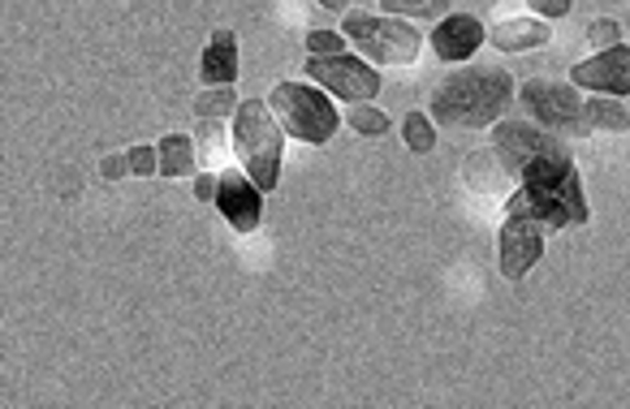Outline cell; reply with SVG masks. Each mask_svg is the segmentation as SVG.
<instances>
[{
	"mask_svg": "<svg viewBox=\"0 0 630 409\" xmlns=\"http://www.w3.org/2000/svg\"><path fill=\"white\" fill-rule=\"evenodd\" d=\"M544 233H548V224L535 215V207L526 203L523 190H514L510 207H506V220H501V233H497V258H501L506 280H523L526 272L540 263Z\"/></svg>",
	"mask_w": 630,
	"mask_h": 409,
	"instance_id": "cell-6",
	"label": "cell"
},
{
	"mask_svg": "<svg viewBox=\"0 0 630 409\" xmlns=\"http://www.w3.org/2000/svg\"><path fill=\"white\" fill-rule=\"evenodd\" d=\"M126 159H130V177H152V173H160V152H152L148 143H143V147H130Z\"/></svg>",
	"mask_w": 630,
	"mask_h": 409,
	"instance_id": "cell-23",
	"label": "cell"
},
{
	"mask_svg": "<svg viewBox=\"0 0 630 409\" xmlns=\"http://www.w3.org/2000/svg\"><path fill=\"white\" fill-rule=\"evenodd\" d=\"M216 211L238 229V233H256L263 220V190L251 181L247 168H220L216 177Z\"/></svg>",
	"mask_w": 630,
	"mask_h": 409,
	"instance_id": "cell-9",
	"label": "cell"
},
{
	"mask_svg": "<svg viewBox=\"0 0 630 409\" xmlns=\"http://www.w3.org/2000/svg\"><path fill=\"white\" fill-rule=\"evenodd\" d=\"M303 74H312L315 87L333 91L337 100H346V103H371L376 96H380V74L371 69L368 60L350 56V52H337V56H312Z\"/></svg>",
	"mask_w": 630,
	"mask_h": 409,
	"instance_id": "cell-8",
	"label": "cell"
},
{
	"mask_svg": "<svg viewBox=\"0 0 630 409\" xmlns=\"http://www.w3.org/2000/svg\"><path fill=\"white\" fill-rule=\"evenodd\" d=\"M467 186H471L475 195H501L514 177L506 173V164H501V155L497 152H475L471 159H467Z\"/></svg>",
	"mask_w": 630,
	"mask_h": 409,
	"instance_id": "cell-14",
	"label": "cell"
},
{
	"mask_svg": "<svg viewBox=\"0 0 630 409\" xmlns=\"http://www.w3.org/2000/svg\"><path fill=\"white\" fill-rule=\"evenodd\" d=\"M346 121H350V130L363 134V139H384V134H389V112H380V108H371V103H350V108H346Z\"/></svg>",
	"mask_w": 630,
	"mask_h": 409,
	"instance_id": "cell-19",
	"label": "cell"
},
{
	"mask_svg": "<svg viewBox=\"0 0 630 409\" xmlns=\"http://www.w3.org/2000/svg\"><path fill=\"white\" fill-rule=\"evenodd\" d=\"M238 96H233V87H208L199 100H195V117L199 121H225V117H233L238 112Z\"/></svg>",
	"mask_w": 630,
	"mask_h": 409,
	"instance_id": "cell-17",
	"label": "cell"
},
{
	"mask_svg": "<svg viewBox=\"0 0 630 409\" xmlns=\"http://www.w3.org/2000/svg\"><path fill=\"white\" fill-rule=\"evenodd\" d=\"M307 48H312V56H337V52H346V35H337V31H312Z\"/></svg>",
	"mask_w": 630,
	"mask_h": 409,
	"instance_id": "cell-24",
	"label": "cell"
},
{
	"mask_svg": "<svg viewBox=\"0 0 630 409\" xmlns=\"http://www.w3.org/2000/svg\"><path fill=\"white\" fill-rule=\"evenodd\" d=\"M126 173H130V159H126V155H105V159H100V177H105V181H121Z\"/></svg>",
	"mask_w": 630,
	"mask_h": 409,
	"instance_id": "cell-25",
	"label": "cell"
},
{
	"mask_svg": "<svg viewBox=\"0 0 630 409\" xmlns=\"http://www.w3.org/2000/svg\"><path fill=\"white\" fill-rule=\"evenodd\" d=\"M233 155L251 173L263 195L281 181V155H285V130L268 100H242L233 112Z\"/></svg>",
	"mask_w": 630,
	"mask_h": 409,
	"instance_id": "cell-3",
	"label": "cell"
},
{
	"mask_svg": "<svg viewBox=\"0 0 630 409\" xmlns=\"http://www.w3.org/2000/svg\"><path fill=\"white\" fill-rule=\"evenodd\" d=\"M571 82L591 96H630V48L618 44V48L596 52L591 60H578L571 69Z\"/></svg>",
	"mask_w": 630,
	"mask_h": 409,
	"instance_id": "cell-10",
	"label": "cell"
},
{
	"mask_svg": "<svg viewBox=\"0 0 630 409\" xmlns=\"http://www.w3.org/2000/svg\"><path fill=\"white\" fill-rule=\"evenodd\" d=\"M548 26L540 18H501L492 22L488 31V44L497 52H535V48H548Z\"/></svg>",
	"mask_w": 630,
	"mask_h": 409,
	"instance_id": "cell-12",
	"label": "cell"
},
{
	"mask_svg": "<svg viewBox=\"0 0 630 409\" xmlns=\"http://www.w3.org/2000/svg\"><path fill=\"white\" fill-rule=\"evenodd\" d=\"M526 4H531V9L540 13V18H566V13L575 9L571 0H526Z\"/></svg>",
	"mask_w": 630,
	"mask_h": 409,
	"instance_id": "cell-26",
	"label": "cell"
},
{
	"mask_svg": "<svg viewBox=\"0 0 630 409\" xmlns=\"http://www.w3.org/2000/svg\"><path fill=\"white\" fill-rule=\"evenodd\" d=\"M484 44H488V31H484V22L471 18V13H449V18H441L436 31H432V56L445 60V65L471 60Z\"/></svg>",
	"mask_w": 630,
	"mask_h": 409,
	"instance_id": "cell-11",
	"label": "cell"
},
{
	"mask_svg": "<svg viewBox=\"0 0 630 409\" xmlns=\"http://www.w3.org/2000/svg\"><path fill=\"white\" fill-rule=\"evenodd\" d=\"M519 100H523V108L531 112V121L544 125V130H553L557 139H587V134H591L575 82L531 78L523 91H519Z\"/></svg>",
	"mask_w": 630,
	"mask_h": 409,
	"instance_id": "cell-7",
	"label": "cell"
},
{
	"mask_svg": "<svg viewBox=\"0 0 630 409\" xmlns=\"http://www.w3.org/2000/svg\"><path fill=\"white\" fill-rule=\"evenodd\" d=\"M510 100H514V78L506 69L471 65V69H458L436 82V91L427 100V117L449 130H488L506 117Z\"/></svg>",
	"mask_w": 630,
	"mask_h": 409,
	"instance_id": "cell-2",
	"label": "cell"
},
{
	"mask_svg": "<svg viewBox=\"0 0 630 409\" xmlns=\"http://www.w3.org/2000/svg\"><path fill=\"white\" fill-rule=\"evenodd\" d=\"M492 152L501 155L506 173L519 181L526 203L548 224V233H562L571 224H587L591 207L583 195V177L571 147L535 125V121H497L492 125Z\"/></svg>",
	"mask_w": 630,
	"mask_h": 409,
	"instance_id": "cell-1",
	"label": "cell"
},
{
	"mask_svg": "<svg viewBox=\"0 0 630 409\" xmlns=\"http://www.w3.org/2000/svg\"><path fill=\"white\" fill-rule=\"evenodd\" d=\"M402 139H406V147L415 155H427L436 147V121L432 117H423V112H406V121H402Z\"/></svg>",
	"mask_w": 630,
	"mask_h": 409,
	"instance_id": "cell-20",
	"label": "cell"
},
{
	"mask_svg": "<svg viewBox=\"0 0 630 409\" xmlns=\"http://www.w3.org/2000/svg\"><path fill=\"white\" fill-rule=\"evenodd\" d=\"M618 40H622V26H618L613 18H600V22H591V26H587V44H591L596 52L618 48Z\"/></svg>",
	"mask_w": 630,
	"mask_h": 409,
	"instance_id": "cell-22",
	"label": "cell"
},
{
	"mask_svg": "<svg viewBox=\"0 0 630 409\" xmlns=\"http://www.w3.org/2000/svg\"><path fill=\"white\" fill-rule=\"evenodd\" d=\"M268 108L276 112V121H281V130L290 139L312 143V147L333 143V134L341 125V112L312 82H276L272 96H268Z\"/></svg>",
	"mask_w": 630,
	"mask_h": 409,
	"instance_id": "cell-4",
	"label": "cell"
},
{
	"mask_svg": "<svg viewBox=\"0 0 630 409\" xmlns=\"http://www.w3.org/2000/svg\"><path fill=\"white\" fill-rule=\"evenodd\" d=\"M341 35L355 40V48L371 56L376 65H411L423 48L420 31L406 18H393V13H359V9H350Z\"/></svg>",
	"mask_w": 630,
	"mask_h": 409,
	"instance_id": "cell-5",
	"label": "cell"
},
{
	"mask_svg": "<svg viewBox=\"0 0 630 409\" xmlns=\"http://www.w3.org/2000/svg\"><path fill=\"white\" fill-rule=\"evenodd\" d=\"M156 152H160V177H169V181L191 177V168H195V159H199L195 139H186V134H164Z\"/></svg>",
	"mask_w": 630,
	"mask_h": 409,
	"instance_id": "cell-15",
	"label": "cell"
},
{
	"mask_svg": "<svg viewBox=\"0 0 630 409\" xmlns=\"http://www.w3.org/2000/svg\"><path fill=\"white\" fill-rule=\"evenodd\" d=\"M195 199H199V203H211V199H216V181H211V177H195Z\"/></svg>",
	"mask_w": 630,
	"mask_h": 409,
	"instance_id": "cell-27",
	"label": "cell"
},
{
	"mask_svg": "<svg viewBox=\"0 0 630 409\" xmlns=\"http://www.w3.org/2000/svg\"><path fill=\"white\" fill-rule=\"evenodd\" d=\"M199 78L208 87H233L238 82V35L233 31H216L208 48L199 56Z\"/></svg>",
	"mask_w": 630,
	"mask_h": 409,
	"instance_id": "cell-13",
	"label": "cell"
},
{
	"mask_svg": "<svg viewBox=\"0 0 630 409\" xmlns=\"http://www.w3.org/2000/svg\"><path fill=\"white\" fill-rule=\"evenodd\" d=\"M319 4H324V9H333V13H350V4H355V0H319Z\"/></svg>",
	"mask_w": 630,
	"mask_h": 409,
	"instance_id": "cell-28",
	"label": "cell"
},
{
	"mask_svg": "<svg viewBox=\"0 0 630 409\" xmlns=\"http://www.w3.org/2000/svg\"><path fill=\"white\" fill-rule=\"evenodd\" d=\"M449 4L458 0H380V9L393 18H441Z\"/></svg>",
	"mask_w": 630,
	"mask_h": 409,
	"instance_id": "cell-21",
	"label": "cell"
},
{
	"mask_svg": "<svg viewBox=\"0 0 630 409\" xmlns=\"http://www.w3.org/2000/svg\"><path fill=\"white\" fill-rule=\"evenodd\" d=\"M195 147H199V159L216 168V164H225V155L233 147V139L225 143V130H220V121H199V134H195Z\"/></svg>",
	"mask_w": 630,
	"mask_h": 409,
	"instance_id": "cell-18",
	"label": "cell"
},
{
	"mask_svg": "<svg viewBox=\"0 0 630 409\" xmlns=\"http://www.w3.org/2000/svg\"><path fill=\"white\" fill-rule=\"evenodd\" d=\"M583 112H587L591 130H605V134H627L630 130V108L618 96H591V100H583Z\"/></svg>",
	"mask_w": 630,
	"mask_h": 409,
	"instance_id": "cell-16",
	"label": "cell"
}]
</instances>
